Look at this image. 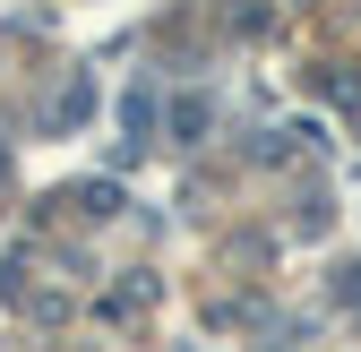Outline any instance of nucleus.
<instances>
[{
	"instance_id": "nucleus-2",
	"label": "nucleus",
	"mask_w": 361,
	"mask_h": 352,
	"mask_svg": "<svg viewBox=\"0 0 361 352\" xmlns=\"http://www.w3.org/2000/svg\"><path fill=\"white\" fill-rule=\"evenodd\" d=\"M198 129H207V95H180V103H172V138L198 146Z\"/></svg>"
},
{
	"instance_id": "nucleus-1",
	"label": "nucleus",
	"mask_w": 361,
	"mask_h": 352,
	"mask_svg": "<svg viewBox=\"0 0 361 352\" xmlns=\"http://www.w3.org/2000/svg\"><path fill=\"white\" fill-rule=\"evenodd\" d=\"M86 112H95V86H86V77H69V86H61V103H52V129H78Z\"/></svg>"
}]
</instances>
